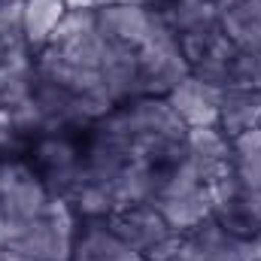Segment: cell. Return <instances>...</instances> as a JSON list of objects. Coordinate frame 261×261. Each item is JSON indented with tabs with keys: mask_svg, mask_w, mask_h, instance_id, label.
I'll return each mask as SVG.
<instances>
[{
	"mask_svg": "<svg viewBox=\"0 0 261 261\" xmlns=\"http://www.w3.org/2000/svg\"><path fill=\"white\" fill-rule=\"evenodd\" d=\"M152 31L149 40L137 49V88L134 97H167L186 76H192V67L186 61L176 34L161 18L158 9H152Z\"/></svg>",
	"mask_w": 261,
	"mask_h": 261,
	"instance_id": "cell-1",
	"label": "cell"
},
{
	"mask_svg": "<svg viewBox=\"0 0 261 261\" xmlns=\"http://www.w3.org/2000/svg\"><path fill=\"white\" fill-rule=\"evenodd\" d=\"M76 234H79V216L73 213L70 200L55 195L40 219L9 231L6 249L18 255H31L37 261H70Z\"/></svg>",
	"mask_w": 261,
	"mask_h": 261,
	"instance_id": "cell-2",
	"label": "cell"
},
{
	"mask_svg": "<svg viewBox=\"0 0 261 261\" xmlns=\"http://www.w3.org/2000/svg\"><path fill=\"white\" fill-rule=\"evenodd\" d=\"M52 197L55 195L34 170V164L21 158H0V210L6 216V237L9 231L40 219L49 210Z\"/></svg>",
	"mask_w": 261,
	"mask_h": 261,
	"instance_id": "cell-3",
	"label": "cell"
},
{
	"mask_svg": "<svg viewBox=\"0 0 261 261\" xmlns=\"http://www.w3.org/2000/svg\"><path fill=\"white\" fill-rule=\"evenodd\" d=\"M213 219L234 237L252 240L261 231V192L243 186L234 173L203 186Z\"/></svg>",
	"mask_w": 261,
	"mask_h": 261,
	"instance_id": "cell-4",
	"label": "cell"
},
{
	"mask_svg": "<svg viewBox=\"0 0 261 261\" xmlns=\"http://www.w3.org/2000/svg\"><path fill=\"white\" fill-rule=\"evenodd\" d=\"M107 225L128 243L130 249H137L143 258L158 246L164 243L170 234H176L164 216L158 213L155 203H137V206H125V210H116L107 216Z\"/></svg>",
	"mask_w": 261,
	"mask_h": 261,
	"instance_id": "cell-5",
	"label": "cell"
},
{
	"mask_svg": "<svg viewBox=\"0 0 261 261\" xmlns=\"http://www.w3.org/2000/svg\"><path fill=\"white\" fill-rule=\"evenodd\" d=\"M219 100H222V88L206 85L197 76H186L167 94L170 110L179 116V122L186 128H213V125H219Z\"/></svg>",
	"mask_w": 261,
	"mask_h": 261,
	"instance_id": "cell-6",
	"label": "cell"
},
{
	"mask_svg": "<svg viewBox=\"0 0 261 261\" xmlns=\"http://www.w3.org/2000/svg\"><path fill=\"white\" fill-rule=\"evenodd\" d=\"M97 31L113 40L122 43L128 49H140L149 40L152 31V9L146 3H110V6H97Z\"/></svg>",
	"mask_w": 261,
	"mask_h": 261,
	"instance_id": "cell-7",
	"label": "cell"
},
{
	"mask_svg": "<svg viewBox=\"0 0 261 261\" xmlns=\"http://www.w3.org/2000/svg\"><path fill=\"white\" fill-rule=\"evenodd\" d=\"M70 261H146L107 225V219H85L76 234Z\"/></svg>",
	"mask_w": 261,
	"mask_h": 261,
	"instance_id": "cell-8",
	"label": "cell"
},
{
	"mask_svg": "<svg viewBox=\"0 0 261 261\" xmlns=\"http://www.w3.org/2000/svg\"><path fill=\"white\" fill-rule=\"evenodd\" d=\"M100 79L103 88L116 103L134 100L137 88V49H128L122 43H113L103 37V52H100Z\"/></svg>",
	"mask_w": 261,
	"mask_h": 261,
	"instance_id": "cell-9",
	"label": "cell"
},
{
	"mask_svg": "<svg viewBox=\"0 0 261 261\" xmlns=\"http://www.w3.org/2000/svg\"><path fill=\"white\" fill-rule=\"evenodd\" d=\"M219 128L228 140L261 128V91L228 85L219 100Z\"/></svg>",
	"mask_w": 261,
	"mask_h": 261,
	"instance_id": "cell-10",
	"label": "cell"
},
{
	"mask_svg": "<svg viewBox=\"0 0 261 261\" xmlns=\"http://www.w3.org/2000/svg\"><path fill=\"white\" fill-rule=\"evenodd\" d=\"M219 31L240 49L261 52V0H240L219 12Z\"/></svg>",
	"mask_w": 261,
	"mask_h": 261,
	"instance_id": "cell-11",
	"label": "cell"
},
{
	"mask_svg": "<svg viewBox=\"0 0 261 261\" xmlns=\"http://www.w3.org/2000/svg\"><path fill=\"white\" fill-rule=\"evenodd\" d=\"M158 12L176 37L219 28V6L213 0H161Z\"/></svg>",
	"mask_w": 261,
	"mask_h": 261,
	"instance_id": "cell-12",
	"label": "cell"
},
{
	"mask_svg": "<svg viewBox=\"0 0 261 261\" xmlns=\"http://www.w3.org/2000/svg\"><path fill=\"white\" fill-rule=\"evenodd\" d=\"M158 206V213L164 216V222L179 231V234H189L195 231L200 222H206L213 213H210V197H206V189L200 186L195 192H186V195H173V197H158L152 200Z\"/></svg>",
	"mask_w": 261,
	"mask_h": 261,
	"instance_id": "cell-13",
	"label": "cell"
},
{
	"mask_svg": "<svg viewBox=\"0 0 261 261\" xmlns=\"http://www.w3.org/2000/svg\"><path fill=\"white\" fill-rule=\"evenodd\" d=\"M64 12V0H24V40L34 55L49 46V37L55 34Z\"/></svg>",
	"mask_w": 261,
	"mask_h": 261,
	"instance_id": "cell-14",
	"label": "cell"
},
{
	"mask_svg": "<svg viewBox=\"0 0 261 261\" xmlns=\"http://www.w3.org/2000/svg\"><path fill=\"white\" fill-rule=\"evenodd\" d=\"M231 152H234V176L243 186L261 192V128L234 137Z\"/></svg>",
	"mask_w": 261,
	"mask_h": 261,
	"instance_id": "cell-15",
	"label": "cell"
},
{
	"mask_svg": "<svg viewBox=\"0 0 261 261\" xmlns=\"http://www.w3.org/2000/svg\"><path fill=\"white\" fill-rule=\"evenodd\" d=\"M94 31H97V15H94V9H67L64 18H61L58 28H55V34L49 37V46H55V49L73 46V43L91 37Z\"/></svg>",
	"mask_w": 261,
	"mask_h": 261,
	"instance_id": "cell-16",
	"label": "cell"
},
{
	"mask_svg": "<svg viewBox=\"0 0 261 261\" xmlns=\"http://www.w3.org/2000/svg\"><path fill=\"white\" fill-rule=\"evenodd\" d=\"M0 40L6 49L28 46V40H24V0H0Z\"/></svg>",
	"mask_w": 261,
	"mask_h": 261,
	"instance_id": "cell-17",
	"label": "cell"
},
{
	"mask_svg": "<svg viewBox=\"0 0 261 261\" xmlns=\"http://www.w3.org/2000/svg\"><path fill=\"white\" fill-rule=\"evenodd\" d=\"M231 85L261 91V52H237L231 64Z\"/></svg>",
	"mask_w": 261,
	"mask_h": 261,
	"instance_id": "cell-18",
	"label": "cell"
},
{
	"mask_svg": "<svg viewBox=\"0 0 261 261\" xmlns=\"http://www.w3.org/2000/svg\"><path fill=\"white\" fill-rule=\"evenodd\" d=\"M67 9H97V0H64Z\"/></svg>",
	"mask_w": 261,
	"mask_h": 261,
	"instance_id": "cell-19",
	"label": "cell"
},
{
	"mask_svg": "<svg viewBox=\"0 0 261 261\" xmlns=\"http://www.w3.org/2000/svg\"><path fill=\"white\" fill-rule=\"evenodd\" d=\"M6 252V216H3V210H0V255Z\"/></svg>",
	"mask_w": 261,
	"mask_h": 261,
	"instance_id": "cell-20",
	"label": "cell"
},
{
	"mask_svg": "<svg viewBox=\"0 0 261 261\" xmlns=\"http://www.w3.org/2000/svg\"><path fill=\"white\" fill-rule=\"evenodd\" d=\"M0 261H37V258H31V255H18V252H9V249H6V252L0 255Z\"/></svg>",
	"mask_w": 261,
	"mask_h": 261,
	"instance_id": "cell-21",
	"label": "cell"
},
{
	"mask_svg": "<svg viewBox=\"0 0 261 261\" xmlns=\"http://www.w3.org/2000/svg\"><path fill=\"white\" fill-rule=\"evenodd\" d=\"M110 3H149V0H97V6H110Z\"/></svg>",
	"mask_w": 261,
	"mask_h": 261,
	"instance_id": "cell-22",
	"label": "cell"
},
{
	"mask_svg": "<svg viewBox=\"0 0 261 261\" xmlns=\"http://www.w3.org/2000/svg\"><path fill=\"white\" fill-rule=\"evenodd\" d=\"M231 3H240V0H219L216 6H219V12H222V9H225V6H231Z\"/></svg>",
	"mask_w": 261,
	"mask_h": 261,
	"instance_id": "cell-23",
	"label": "cell"
},
{
	"mask_svg": "<svg viewBox=\"0 0 261 261\" xmlns=\"http://www.w3.org/2000/svg\"><path fill=\"white\" fill-rule=\"evenodd\" d=\"M3 61H6V46H3V40H0V67H3Z\"/></svg>",
	"mask_w": 261,
	"mask_h": 261,
	"instance_id": "cell-24",
	"label": "cell"
},
{
	"mask_svg": "<svg viewBox=\"0 0 261 261\" xmlns=\"http://www.w3.org/2000/svg\"><path fill=\"white\" fill-rule=\"evenodd\" d=\"M255 261H261V258H255Z\"/></svg>",
	"mask_w": 261,
	"mask_h": 261,
	"instance_id": "cell-25",
	"label": "cell"
}]
</instances>
